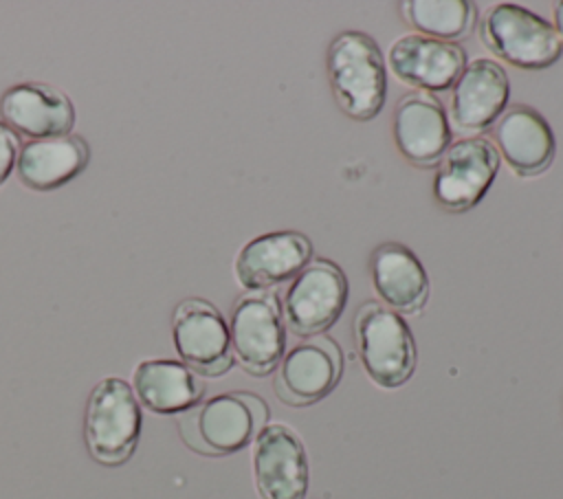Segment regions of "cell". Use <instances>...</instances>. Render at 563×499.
Wrapping results in <instances>:
<instances>
[{
    "label": "cell",
    "mask_w": 563,
    "mask_h": 499,
    "mask_svg": "<svg viewBox=\"0 0 563 499\" xmlns=\"http://www.w3.org/2000/svg\"><path fill=\"white\" fill-rule=\"evenodd\" d=\"M268 404L262 396L244 389L202 398L178 415L183 444L205 457L233 455L255 442L268 424Z\"/></svg>",
    "instance_id": "obj_1"
},
{
    "label": "cell",
    "mask_w": 563,
    "mask_h": 499,
    "mask_svg": "<svg viewBox=\"0 0 563 499\" xmlns=\"http://www.w3.org/2000/svg\"><path fill=\"white\" fill-rule=\"evenodd\" d=\"M325 70L339 110L352 121H372L385 106L387 70L376 40L345 29L328 46Z\"/></svg>",
    "instance_id": "obj_2"
},
{
    "label": "cell",
    "mask_w": 563,
    "mask_h": 499,
    "mask_svg": "<svg viewBox=\"0 0 563 499\" xmlns=\"http://www.w3.org/2000/svg\"><path fill=\"white\" fill-rule=\"evenodd\" d=\"M143 413L128 380L101 378L84 409V444L88 455L108 468L123 466L136 451Z\"/></svg>",
    "instance_id": "obj_3"
},
{
    "label": "cell",
    "mask_w": 563,
    "mask_h": 499,
    "mask_svg": "<svg viewBox=\"0 0 563 499\" xmlns=\"http://www.w3.org/2000/svg\"><path fill=\"white\" fill-rule=\"evenodd\" d=\"M352 336L367 378L383 389L402 387L416 372L418 350L407 321L378 301L354 312Z\"/></svg>",
    "instance_id": "obj_4"
},
{
    "label": "cell",
    "mask_w": 563,
    "mask_h": 499,
    "mask_svg": "<svg viewBox=\"0 0 563 499\" xmlns=\"http://www.w3.org/2000/svg\"><path fill=\"white\" fill-rule=\"evenodd\" d=\"M229 336L233 361L249 376H271L286 354V323L277 292H242L231 306Z\"/></svg>",
    "instance_id": "obj_5"
},
{
    "label": "cell",
    "mask_w": 563,
    "mask_h": 499,
    "mask_svg": "<svg viewBox=\"0 0 563 499\" xmlns=\"http://www.w3.org/2000/svg\"><path fill=\"white\" fill-rule=\"evenodd\" d=\"M479 37L497 59L528 70L548 68L563 53L554 26L515 2L490 7L484 15Z\"/></svg>",
    "instance_id": "obj_6"
},
{
    "label": "cell",
    "mask_w": 563,
    "mask_h": 499,
    "mask_svg": "<svg viewBox=\"0 0 563 499\" xmlns=\"http://www.w3.org/2000/svg\"><path fill=\"white\" fill-rule=\"evenodd\" d=\"M347 303V277L325 257H312L292 279L284 295L282 314L286 330L299 339L325 334Z\"/></svg>",
    "instance_id": "obj_7"
},
{
    "label": "cell",
    "mask_w": 563,
    "mask_h": 499,
    "mask_svg": "<svg viewBox=\"0 0 563 499\" xmlns=\"http://www.w3.org/2000/svg\"><path fill=\"white\" fill-rule=\"evenodd\" d=\"M172 343L178 361L200 378H220L235 365L229 323L207 299L187 297L174 308Z\"/></svg>",
    "instance_id": "obj_8"
},
{
    "label": "cell",
    "mask_w": 563,
    "mask_h": 499,
    "mask_svg": "<svg viewBox=\"0 0 563 499\" xmlns=\"http://www.w3.org/2000/svg\"><path fill=\"white\" fill-rule=\"evenodd\" d=\"M499 171V154L486 136H464L449 145L431 185L433 200L449 213L473 209L490 189Z\"/></svg>",
    "instance_id": "obj_9"
},
{
    "label": "cell",
    "mask_w": 563,
    "mask_h": 499,
    "mask_svg": "<svg viewBox=\"0 0 563 499\" xmlns=\"http://www.w3.org/2000/svg\"><path fill=\"white\" fill-rule=\"evenodd\" d=\"M273 389L286 407H310L334 391L343 376V352L328 336H310L286 350L273 372Z\"/></svg>",
    "instance_id": "obj_10"
},
{
    "label": "cell",
    "mask_w": 563,
    "mask_h": 499,
    "mask_svg": "<svg viewBox=\"0 0 563 499\" xmlns=\"http://www.w3.org/2000/svg\"><path fill=\"white\" fill-rule=\"evenodd\" d=\"M253 481L260 499H306L310 462L299 433L284 422H268L253 442Z\"/></svg>",
    "instance_id": "obj_11"
},
{
    "label": "cell",
    "mask_w": 563,
    "mask_h": 499,
    "mask_svg": "<svg viewBox=\"0 0 563 499\" xmlns=\"http://www.w3.org/2000/svg\"><path fill=\"white\" fill-rule=\"evenodd\" d=\"M510 81L501 64L473 59L464 66L449 97V125L460 134H482L508 106Z\"/></svg>",
    "instance_id": "obj_12"
},
{
    "label": "cell",
    "mask_w": 563,
    "mask_h": 499,
    "mask_svg": "<svg viewBox=\"0 0 563 499\" xmlns=\"http://www.w3.org/2000/svg\"><path fill=\"white\" fill-rule=\"evenodd\" d=\"M391 132L402 158L422 169L435 167L451 145L446 110L431 92L402 95L394 108Z\"/></svg>",
    "instance_id": "obj_13"
},
{
    "label": "cell",
    "mask_w": 563,
    "mask_h": 499,
    "mask_svg": "<svg viewBox=\"0 0 563 499\" xmlns=\"http://www.w3.org/2000/svg\"><path fill=\"white\" fill-rule=\"evenodd\" d=\"M312 259V242L299 231H271L249 240L235 255V281L249 290H273Z\"/></svg>",
    "instance_id": "obj_14"
},
{
    "label": "cell",
    "mask_w": 563,
    "mask_h": 499,
    "mask_svg": "<svg viewBox=\"0 0 563 499\" xmlns=\"http://www.w3.org/2000/svg\"><path fill=\"white\" fill-rule=\"evenodd\" d=\"M75 119L70 97L42 81H20L0 95V121L29 141L70 134Z\"/></svg>",
    "instance_id": "obj_15"
},
{
    "label": "cell",
    "mask_w": 563,
    "mask_h": 499,
    "mask_svg": "<svg viewBox=\"0 0 563 499\" xmlns=\"http://www.w3.org/2000/svg\"><path fill=\"white\" fill-rule=\"evenodd\" d=\"M493 145L519 178L543 174L556 152V138L548 119L526 103H515L501 112L493 125Z\"/></svg>",
    "instance_id": "obj_16"
},
{
    "label": "cell",
    "mask_w": 563,
    "mask_h": 499,
    "mask_svg": "<svg viewBox=\"0 0 563 499\" xmlns=\"http://www.w3.org/2000/svg\"><path fill=\"white\" fill-rule=\"evenodd\" d=\"M387 59L398 81L433 95L455 84L466 66V51L457 42L407 33L389 46Z\"/></svg>",
    "instance_id": "obj_17"
},
{
    "label": "cell",
    "mask_w": 563,
    "mask_h": 499,
    "mask_svg": "<svg viewBox=\"0 0 563 499\" xmlns=\"http://www.w3.org/2000/svg\"><path fill=\"white\" fill-rule=\"evenodd\" d=\"M369 277L380 303L394 312L420 314L431 284L418 255L400 242H383L369 255Z\"/></svg>",
    "instance_id": "obj_18"
},
{
    "label": "cell",
    "mask_w": 563,
    "mask_h": 499,
    "mask_svg": "<svg viewBox=\"0 0 563 499\" xmlns=\"http://www.w3.org/2000/svg\"><path fill=\"white\" fill-rule=\"evenodd\" d=\"M139 404L158 415H180L205 398V380L176 358H145L132 372Z\"/></svg>",
    "instance_id": "obj_19"
},
{
    "label": "cell",
    "mask_w": 563,
    "mask_h": 499,
    "mask_svg": "<svg viewBox=\"0 0 563 499\" xmlns=\"http://www.w3.org/2000/svg\"><path fill=\"white\" fill-rule=\"evenodd\" d=\"M90 160V145L79 134L37 138L22 145L15 174L31 191H53L77 178Z\"/></svg>",
    "instance_id": "obj_20"
},
{
    "label": "cell",
    "mask_w": 563,
    "mask_h": 499,
    "mask_svg": "<svg viewBox=\"0 0 563 499\" xmlns=\"http://www.w3.org/2000/svg\"><path fill=\"white\" fill-rule=\"evenodd\" d=\"M400 15L420 35L457 42L473 33L477 9L471 0H405Z\"/></svg>",
    "instance_id": "obj_21"
},
{
    "label": "cell",
    "mask_w": 563,
    "mask_h": 499,
    "mask_svg": "<svg viewBox=\"0 0 563 499\" xmlns=\"http://www.w3.org/2000/svg\"><path fill=\"white\" fill-rule=\"evenodd\" d=\"M22 143L20 136L0 121V187L11 178L18 165Z\"/></svg>",
    "instance_id": "obj_22"
},
{
    "label": "cell",
    "mask_w": 563,
    "mask_h": 499,
    "mask_svg": "<svg viewBox=\"0 0 563 499\" xmlns=\"http://www.w3.org/2000/svg\"><path fill=\"white\" fill-rule=\"evenodd\" d=\"M554 31H556V35H559V40H561V44H563V0H559L556 4H554Z\"/></svg>",
    "instance_id": "obj_23"
}]
</instances>
